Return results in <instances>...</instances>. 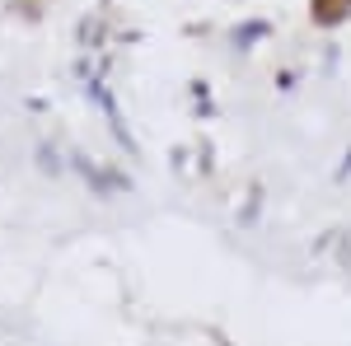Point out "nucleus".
Instances as JSON below:
<instances>
[{"mask_svg": "<svg viewBox=\"0 0 351 346\" xmlns=\"http://www.w3.org/2000/svg\"><path fill=\"white\" fill-rule=\"evenodd\" d=\"M351 19V0H309V24L314 28H342Z\"/></svg>", "mask_w": 351, "mask_h": 346, "instance_id": "f257e3e1", "label": "nucleus"}]
</instances>
